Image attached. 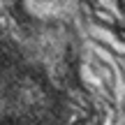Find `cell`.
Returning <instances> with one entry per match:
<instances>
[]
</instances>
